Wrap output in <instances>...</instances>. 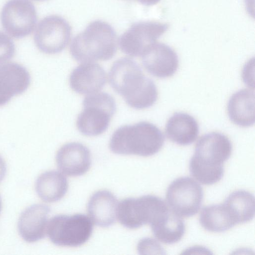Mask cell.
Returning <instances> with one entry per match:
<instances>
[{"label": "cell", "mask_w": 255, "mask_h": 255, "mask_svg": "<svg viewBox=\"0 0 255 255\" xmlns=\"http://www.w3.org/2000/svg\"><path fill=\"white\" fill-rule=\"evenodd\" d=\"M30 83V74L22 65L14 62L0 65V107L25 92Z\"/></svg>", "instance_id": "obj_14"}, {"label": "cell", "mask_w": 255, "mask_h": 255, "mask_svg": "<svg viewBox=\"0 0 255 255\" xmlns=\"http://www.w3.org/2000/svg\"><path fill=\"white\" fill-rule=\"evenodd\" d=\"M50 212L49 206L37 204L22 212L18 222V231L25 242L34 243L45 237Z\"/></svg>", "instance_id": "obj_15"}, {"label": "cell", "mask_w": 255, "mask_h": 255, "mask_svg": "<svg viewBox=\"0 0 255 255\" xmlns=\"http://www.w3.org/2000/svg\"><path fill=\"white\" fill-rule=\"evenodd\" d=\"M203 199L201 185L192 178L181 177L169 185L166 200L171 211L180 217H190L200 209Z\"/></svg>", "instance_id": "obj_8"}, {"label": "cell", "mask_w": 255, "mask_h": 255, "mask_svg": "<svg viewBox=\"0 0 255 255\" xmlns=\"http://www.w3.org/2000/svg\"><path fill=\"white\" fill-rule=\"evenodd\" d=\"M117 207V199L113 194L107 190H100L91 197L87 210L96 225L108 227L116 220Z\"/></svg>", "instance_id": "obj_17"}, {"label": "cell", "mask_w": 255, "mask_h": 255, "mask_svg": "<svg viewBox=\"0 0 255 255\" xmlns=\"http://www.w3.org/2000/svg\"><path fill=\"white\" fill-rule=\"evenodd\" d=\"M93 224L86 215H58L48 223L46 232L54 245L64 247H78L85 243L93 232Z\"/></svg>", "instance_id": "obj_6"}, {"label": "cell", "mask_w": 255, "mask_h": 255, "mask_svg": "<svg viewBox=\"0 0 255 255\" xmlns=\"http://www.w3.org/2000/svg\"><path fill=\"white\" fill-rule=\"evenodd\" d=\"M165 132L167 137L172 142L180 145H188L197 139L199 126L189 114L175 113L167 121Z\"/></svg>", "instance_id": "obj_18"}, {"label": "cell", "mask_w": 255, "mask_h": 255, "mask_svg": "<svg viewBox=\"0 0 255 255\" xmlns=\"http://www.w3.org/2000/svg\"><path fill=\"white\" fill-rule=\"evenodd\" d=\"M83 105V110L76 122L79 131L87 136H97L105 132L116 111L113 97L98 92L86 96Z\"/></svg>", "instance_id": "obj_5"}, {"label": "cell", "mask_w": 255, "mask_h": 255, "mask_svg": "<svg viewBox=\"0 0 255 255\" xmlns=\"http://www.w3.org/2000/svg\"><path fill=\"white\" fill-rule=\"evenodd\" d=\"M56 161L58 168L70 176H78L85 174L91 165L89 149L79 142H70L58 150Z\"/></svg>", "instance_id": "obj_13"}, {"label": "cell", "mask_w": 255, "mask_h": 255, "mask_svg": "<svg viewBox=\"0 0 255 255\" xmlns=\"http://www.w3.org/2000/svg\"><path fill=\"white\" fill-rule=\"evenodd\" d=\"M142 64L151 75L160 78L173 76L179 65L175 51L168 45L155 42L149 47L141 56Z\"/></svg>", "instance_id": "obj_12"}, {"label": "cell", "mask_w": 255, "mask_h": 255, "mask_svg": "<svg viewBox=\"0 0 255 255\" xmlns=\"http://www.w3.org/2000/svg\"><path fill=\"white\" fill-rule=\"evenodd\" d=\"M150 226L155 238L165 244L179 242L185 232L183 220L170 209L159 216Z\"/></svg>", "instance_id": "obj_20"}, {"label": "cell", "mask_w": 255, "mask_h": 255, "mask_svg": "<svg viewBox=\"0 0 255 255\" xmlns=\"http://www.w3.org/2000/svg\"><path fill=\"white\" fill-rule=\"evenodd\" d=\"M235 211L239 224L247 223L255 216V202L253 194L244 190L231 193L225 201Z\"/></svg>", "instance_id": "obj_23"}, {"label": "cell", "mask_w": 255, "mask_h": 255, "mask_svg": "<svg viewBox=\"0 0 255 255\" xmlns=\"http://www.w3.org/2000/svg\"><path fill=\"white\" fill-rule=\"evenodd\" d=\"M142 4L145 5H152L155 4L160 0H137Z\"/></svg>", "instance_id": "obj_26"}, {"label": "cell", "mask_w": 255, "mask_h": 255, "mask_svg": "<svg viewBox=\"0 0 255 255\" xmlns=\"http://www.w3.org/2000/svg\"><path fill=\"white\" fill-rule=\"evenodd\" d=\"M71 27L63 17L51 15L43 18L38 24L34 35L37 47L49 54L61 52L69 42Z\"/></svg>", "instance_id": "obj_11"}, {"label": "cell", "mask_w": 255, "mask_h": 255, "mask_svg": "<svg viewBox=\"0 0 255 255\" xmlns=\"http://www.w3.org/2000/svg\"><path fill=\"white\" fill-rule=\"evenodd\" d=\"M227 111L230 120L235 125L249 127L255 123V93L244 89L234 93L229 100Z\"/></svg>", "instance_id": "obj_19"}, {"label": "cell", "mask_w": 255, "mask_h": 255, "mask_svg": "<svg viewBox=\"0 0 255 255\" xmlns=\"http://www.w3.org/2000/svg\"><path fill=\"white\" fill-rule=\"evenodd\" d=\"M232 151V143L224 134L212 132L202 135L196 143L189 162L191 175L204 185L218 182L224 175L223 164Z\"/></svg>", "instance_id": "obj_2"}, {"label": "cell", "mask_w": 255, "mask_h": 255, "mask_svg": "<svg viewBox=\"0 0 255 255\" xmlns=\"http://www.w3.org/2000/svg\"><path fill=\"white\" fill-rule=\"evenodd\" d=\"M0 20L8 35L23 38L31 33L36 24L35 7L29 0H9L2 8Z\"/></svg>", "instance_id": "obj_9"}, {"label": "cell", "mask_w": 255, "mask_h": 255, "mask_svg": "<svg viewBox=\"0 0 255 255\" xmlns=\"http://www.w3.org/2000/svg\"><path fill=\"white\" fill-rule=\"evenodd\" d=\"M1 199H0V212L1 211Z\"/></svg>", "instance_id": "obj_27"}, {"label": "cell", "mask_w": 255, "mask_h": 255, "mask_svg": "<svg viewBox=\"0 0 255 255\" xmlns=\"http://www.w3.org/2000/svg\"><path fill=\"white\" fill-rule=\"evenodd\" d=\"M164 141V136L157 127L141 122L119 128L113 133L109 146L116 154L149 156L161 149Z\"/></svg>", "instance_id": "obj_4"}, {"label": "cell", "mask_w": 255, "mask_h": 255, "mask_svg": "<svg viewBox=\"0 0 255 255\" xmlns=\"http://www.w3.org/2000/svg\"><path fill=\"white\" fill-rule=\"evenodd\" d=\"M106 82L104 69L94 62L82 63L71 72L69 83L77 93L90 95L98 92Z\"/></svg>", "instance_id": "obj_16"}, {"label": "cell", "mask_w": 255, "mask_h": 255, "mask_svg": "<svg viewBox=\"0 0 255 255\" xmlns=\"http://www.w3.org/2000/svg\"><path fill=\"white\" fill-rule=\"evenodd\" d=\"M109 80L113 89L133 109L148 108L157 99L155 84L144 76L140 67L131 59L122 58L115 61L109 72Z\"/></svg>", "instance_id": "obj_1"}, {"label": "cell", "mask_w": 255, "mask_h": 255, "mask_svg": "<svg viewBox=\"0 0 255 255\" xmlns=\"http://www.w3.org/2000/svg\"><path fill=\"white\" fill-rule=\"evenodd\" d=\"M6 173V165L2 157L0 155V183L4 178Z\"/></svg>", "instance_id": "obj_25"}, {"label": "cell", "mask_w": 255, "mask_h": 255, "mask_svg": "<svg viewBox=\"0 0 255 255\" xmlns=\"http://www.w3.org/2000/svg\"><path fill=\"white\" fill-rule=\"evenodd\" d=\"M167 23L140 21L133 24L119 39L121 50L131 57L141 56L168 29Z\"/></svg>", "instance_id": "obj_10"}, {"label": "cell", "mask_w": 255, "mask_h": 255, "mask_svg": "<svg viewBox=\"0 0 255 255\" xmlns=\"http://www.w3.org/2000/svg\"><path fill=\"white\" fill-rule=\"evenodd\" d=\"M15 45L12 39L0 31V63L11 59L15 53Z\"/></svg>", "instance_id": "obj_24"}, {"label": "cell", "mask_w": 255, "mask_h": 255, "mask_svg": "<svg viewBox=\"0 0 255 255\" xmlns=\"http://www.w3.org/2000/svg\"><path fill=\"white\" fill-rule=\"evenodd\" d=\"M37 0V1H42V0Z\"/></svg>", "instance_id": "obj_28"}, {"label": "cell", "mask_w": 255, "mask_h": 255, "mask_svg": "<svg viewBox=\"0 0 255 255\" xmlns=\"http://www.w3.org/2000/svg\"><path fill=\"white\" fill-rule=\"evenodd\" d=\"M117 44L116 33L112 26L104 21L95 20L73 38L70 50L76 61L94 62L112 58Z\"/></svg>", "instance_id": "obj_3"}, {"label": "cell", "mask_w": 255, "mask_h": 255, "mask_svg": "<svg viewBox=\"0 0 255 255\" xmlns=\"http://www.w3.org/2000/svg\"><path fill=\"white\" fill-rule=\"evenodd\" d=\"M199 221L206 230L215 233L225 232L237 225L230 209L224 203L203 208Z\"/></svg>", "instance_id": "obj_21"}, {"label": "cell", "mask_w": 255, "mask_h": 255, "mask_svg": "<svg viewBox=\"0 0 255 255\" xmlns=\"http://www.w3.org/2000/svg\"><path fill=\"white\" fill-rule=\"evenodd\" d=\"M68 183L65 176L59 171L50 170L41 174L35 183V190L39 197L46 202H54L66 193Z\"/></svg>", "instance_id": "obj_22"}, {"label": "cell", "mask_w": 255, "mask_h": 255, "mask_svg": "<svg viewBox=\"0 0 255 255\" xmlns=\"http://www.w3.org/2000/svg\"><path fill=\"white\" fill-rule=\"evenodd\" d=\"M168 209L164 201L156 196L127 198L118 205L117 217L123 226L134 229L145 224L150 225Z\"/></svg>", "instance_id": "obj_7"}]
</instances>
